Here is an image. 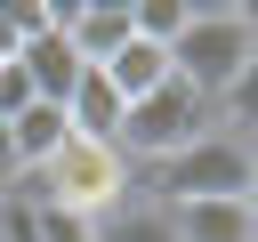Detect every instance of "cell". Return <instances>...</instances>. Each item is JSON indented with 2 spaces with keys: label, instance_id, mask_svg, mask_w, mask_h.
<instances>
[{
  "label": "cell",
  "instance_id": "6",
  "mask_svg": "<svg viewBox=\"0 0 258 242\" xmlns=\"http://www.w3.org/2000/svg\"><path fill=\"white\" fill-rule=\"evenodd\" d=\"M16 65H24V81H32V97H40V105H64V97H73V81L89 73V65L73 56V40L56 32V8H48V32H32V40L16 48Z\"/></svg>",
  "mask_w": 258,
  "mask_h": 242
},
{
  "label": "cell",
  "instance_id": "12",
  "mask_svg": "<svg viewBox=\"0 0 258 242\" xmlns=\"http://www.w3.org/2000/svg\"><path fill=\"white\" fill-rule=\"evenodd\" d=\"M185 16H194V0H129V32L153 40V48H177Z\"/></svg>",
  "mask_w": 258,
  "mask_h": 242
},
{
  "label": "cell",
  "instance_id": "4",
  "mask_svg": "<svg viewBox=\"0 0 258 242\" xmlns=\"http://www.w3.org/2000/svg\"><path fill=\"white\" fill-rule=\"evenodd\" d=\"M218 129V113L169 73L153 97H137V105H121V129H113V145H121V161L129 169H153V161H169V153H185L194 137H210Z\"/></svg>",
  "mask_w": 258,
  "mask_h": 242
},
{
  "label": "cell",
  "instance_id": "13",
  "mask_svg": "<svg viewBox=\"0 0 258 242\" xmlns=\"http://www.w3.org/2000/svg\"><path fill=\"white\" fill-rule=\"evenodd\" d=\"M210 113H218V129H226V137L258 145V65H250V73H242V81H234V89H226Z\"/></svg>",
  "mask_w": 258,
  "mask_h": 242
},
{
  "label": "cell",
  "instance_id": "9",
  "mask_svg": "<svg viewBox=\"0 0 258 242\" xmlns=\"http://www.w3.org/2000/svg\"><path fill=\"white\" fill-rule=\"evenodd\" d=\"M177 242H258V218L250 202H185V210H161Z\"/></svg>",
  "mask_w": 258,
  "mask_h": 242
},
{
  "label": "cell",
  "instance_id": "5",
  "mask_svg": "<svg viewBox=\"0 0 258 242\" xmlns=\"http://www.w3.org/2000/svg\"><path fill=\"white\" fill-rule=\"evenodd\" d=\"M56 32L73 40L81 65H105V56L129 40V0H64V8H56Z\"/></svg>",
  "mask_w": 258,
  "mask_h": 242
},
{
  "label": "cell",
  "instance_id": "18",
  "mask_svg": "<svg viewBox=\"0 0 258 242\" xmlns=\"http://www.w3.org/2000/svg\"><path fill=\"white\" fill-rule=\"evenodd\" d=\"M0 242H8V234H0Z\"/></svg>",
  "mask_w": 258,
  "mask_h": 242
},
{
  "label": "cell",
  "instance_id": "17",
  "mask_svg": "<svg viewBox=\"0 0 258 242\" xmlns=\"http://www.w3.org/2000/svg\"><path fill=\"white\" fill-rule=\"evenodd\" d=\"M242 202H250V218H258V169H250V194H242Z\"/></svg>",
  "mask_w": 258,
  "mask_h": 242
},
{
  "label": "cell",
  "instance_id": "10",
  "mask_svg": "<svg viewBox=\"0 0 258 242\" xmlns=\"http://www.w3.org/2000/svg\"><path fill=\"white\" fill-rule=\"evenodd\" d=\"M64 121H73V137H105V145H113V129H121V97L105 89V73H81V81H73Z\"/></svg>",
  "mask_w": 258,
  "mask_h": 242
},
{
  "label": "cell",
  "instance_id": "15",
  "mask_svg": "<svg viewBox=\"0 0 258 242\" xmlns=\"http://www.w3.org/2000/svg\"><path fill=\"white\" fill-rule=\"evenodd\" d=\"M24 105H40V97H32V81H24V65H0V121H16Z\"/></svg>",
  "mask_w": 258,
  "mask_h": 242
},
{
  "label": "cell",
  "instance_id": "7",
  "mask_svg": "<svg viewBox=\"0 0 258 242\" xmlns=\"http://www.w3.org/2000/svg\"><path fill=\"white\" fill-rule=\"evenodd\" d=\"M89 73H105V89H113L121 105H137V97H153V89L169 81V48H153V40L129 32V40H121L105 65H89Z\"/></svg>",
  "mask_w": 258,
  "mask_h": 242
},
{
  "label": "cell",
  "instance_id": "1",
  "mask_svg": "<svg viewBox=\"0 0 258 242\" xmlns=\"http://www.w3.org/2000/svg\"><path fill=\"white\" fill-rule=\"evenodd\" d=\"M129 186H137V169H129L121 145H105V137H64L56 161L24 177L32 202H48V210H64V218H89V226H97L105 210H121Z\"/></svg>",
  "mask_w": 258,
  "mask_h": 242
},
{
  "label": "cell",
  "instance_id": "11",
  "mask_svg": "<svg viewBox=\"0 0 258 242\" xmlns=\"http://www.w3.org/2000/svg\"><path fill=\"white\" fill-rule=\"evenodd\" d=\"M97 242H177V234H169V218L153 202H121V210L97 218Z\"/></svg>",
  "mask_w": 258,
  "mask_h": 242
},
{
  "label": "cell",
  "instance_id": "8",
  "mask_svg": "<svg viewBox=\"0 0 258 242\" xmlns=\"http://www.w3.org/2000/svg\"><path fill=\"white\" fill-rule=\"evenodd\" d=\"M8 129V153H16V169L32 177V169H48L56 161V145L73 137V121H64V105H24L16 121H0Z\"/></svg>",
  "mask_w": 258,
  "mask_h": 242
},
{
  "label": "cell",
  "instance_id": "14",
  "mask_svg": "<svg viewBox=\"0 0 258 242\" xmlns=\"http://www.w3.org/2000/svg\"><path fill=\"white\" fill-rule=\"evenodd\" d=\"M32 234H40V242H97L89 218H64V210H48V202H32Z\"/></svg>",
  "mask_w": 258,
  "mask_h": 242
},
{
  "label": "cell",
  "instance_id": "16",
  "mask_svg": "<svg viewBox=\"0 0 258 242\" xmlns=\"http://www.w3.org/2000/svg\"><path fill=\"white\" fill-rule=\"evenodd\" d=\"M24 48V8H0V65H16Z\"/></svg>",
  "mask_w": 258,
  "mask_h": 242
},
{
  "label": "cell",
  "instance_id": "2",
  "mask_svg": "<svg viewBox=\"0 0 258 242\" xmlns=\"http://www.w3.org/2000/svg\"><path fill=\"white\" fill-rule=\"evenodd\" d=\"M250 169H258V145L210 129V137H194L185 153H169V161L145 169V202H153V210H185V202H242V194H250Z\"/></svg>",
  "mask_w": 258,
  "mask_h": 242
},
{
  "label": "cell",
  "instance_id": "3",
  "mask_svg": "<svg viewBox=\"0 0 258 242\" xmlns=\"http://www.w3.org/2000/svg\"><path fill=\"white\" fill-rule=\"evenodd\" d=\"M250 65H258V40H250V24L234 16V0H202V8L185 16L177 48H169V73H177L202 105H218Z\"/></svg>",
  "mask_w": 258,
  "mask_h": 242
}]
</instances>
